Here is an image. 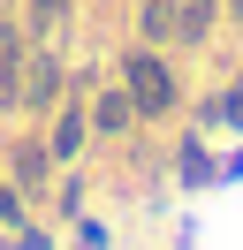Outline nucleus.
Instances as JSON below:
<instances>
[{
    "label": "nucleus",
    "instance_id": "nucleus-3",
    "mask_svg": "<svg viewBox=\"0 0 243 250\" xmlns=\"http://www.w3.org/2000/svg\"><path fill=\"white\" fill-rule=\"evenodd\" d=\"M23 31H8V23H0V106H15V76H23Z\"/></svg>",
    "mask_w": 243,
    "mask_h": 250
},
{
    "label": "nucleus",
    "instance_id": "nucleus-6",
    "mask_svg": "<svg viewBox=\"0 0 243 250\" xmlns=\"http://www.w3.org/2000/svg\"><path fill=\"white\" fill-rule=\"evenodd\" d=\"M76 144H84V114H61V129H53V144H46V152H53V159H69Z\"/></svg>",
    "mask_w": 243,
    "mask_h": 250
},
{
    "label": "nucleus",
    "instance_id": "nucleus-2",
    "mask_svg": "<svg viewBox=\"0 0 243 250\" xmlns=\"http://www.w3.org/2000/svg\"><path fill=\"white\" fill-rule=\"evenodd\" d=\"M61 99V61L53 53H30V68L15 76V106H53Z\"/></svg>",
    "mask_w": 243,
    "mask_h": 250
},
{
    "label": "nucleus",
    "instance_id": "nucleus-8",
    "mask_svg": "<svg viewBox=\"0 0 243 250\" xmlns=\"http://www.w3.org/2000/svg\"><path fill=\"white\" fill-rule=\"evenodd\" d=\"M145 38H175V0H152L145 8Z\"/></svg>",
    "mask_w": 243,
    "mask_h": 250
},
{
    "label": "nucleus",
    "instance_id": "nucleus-7",
    "mask_svg": "<svg viewBox=\"0 0 243 250\" xmlns=\"http://www.w3.org/2000/svg\"><path fill=\"white\" fill-rule=\"evenodd\" d=\"M46 159H53V152H38V144H30V152H15V182L38 189V182H46Z\"/></svg>",
    "mask_w": 243,
    "mask_h": 250
},
{
    "label": "nucleus",
    "instance_id": "nucleus-5",
    "mask_svg": "<svg viewBox=\"0 0 243 250\" xmlns=\"http://www.w3.org/2000/svg\"><path fill=\"white\" fill-rule=\"evenodd\" d=\"M129 114H137V106H129V91H106V99H99V114H91V129H122Z\"/></svg>",
    "mask_w": 243,
    "mask_h": 250
},
{
    "label": "nucleus",
    "instance_id": "nucleus-9",
    "mask_svg": "<svg viewBox=\"0 0 243 250\" xmlns=\"http://www.w3.org/2000/svg\"><path fill=\"white\" fill-rule=\"evenodd\" d=\"M61 8H69V0H30V23H38V31H46V23H53Z\"/></svg>",
    "mask_w": 243,
    "mask_h": 250
},
{
    "label": "nucleus",
    "instance_id": "nucleus-1",
    "mask_svg": "<svg viewBox=\"0 0 243 250\" xmlns=\"http://www.w3.org/2000/svg\"><path fill=\"white\" fill-rule=\"evenodd\" d=\"M122 91H129L137 114H167L175 106V76H167V61H152V53H129V61H122Z\"/></svg>",
    "mask_w": 243,
    "mask_h": 250
},
{
    "label": "nucleus",
    "instance_id": "nucleus-10",
    "mask_svg": "<svg viewBox=\"0 0 243 250\" xmlns=\"http://www.w3.org/2000/svg\"><path fill=\"white\" fill-rule=\"evenodd\" d=\"M236 16H243V0H236Z\"/></svg>",
    "mask_w": 243,
    "mask_h": 250
},
{
    "label": "nucleus",
    "instance_id": "nucleus-4",
    "mask_svg": "<svg viewBox=\"0 0 243 250\" xmlns=\"http://www.w3.org/2000/svg\"><path fill=\"white\" fill-rule=\"evenodd\" d=\"M213 31V0H175V38H205Z\"/></svg>",
    "mask_w": 243,
    "mask_h": 250
}]
</instances>
